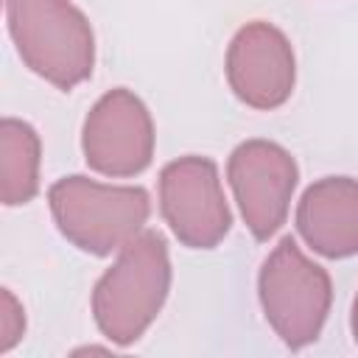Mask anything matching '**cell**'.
<instances>
[{"mask_svg":"<svg viewBox=\"0 0 358 358\" xmlns=\"http://www.w3.org/2000/svg\"><path fill=\"white\" fill-rule=\"evenodd\" d=\"M350 327H352V338H355V344H358V294H355V299H352V316H350Z\"/></svg>","mask_w":358,"mask_h":358,"instance_id":"12","label":"cell"},{"mask_svg":"<svg viewBox=\"0 0 358 358\" xmlns=\"http://www.w3.org/2000/svg\"><path fill=\"white\" fill-rule=\"evenodd\" d=\"M257 296L266 322L291 350L313 344L333 305L330 274L313 263L291 235L268 252L257 274Z\"/></svg>","mask_w":358,"mask_h":358,"instance_id":"4","label":"cell"},{"mask_svg":"<svg viewBox=\"0 0 358 358\" xmlns=\"http://www.w3.org/2000/svg\"><path fill=\"white\" fill-rule=\"evenodd\" d=\"M159 213L182 246H218L232 227L218 165L199 154L168 162L159 171Z\"/></svg>","mask_w":358,"mask_h":358,"instance_id":"5","label":"cell"},{"mask_svg":"<svg viewBox=\"0 0 358 358\" xmlns=\"http://www.w3.org/2000/svg\"><path fill=\"white\" fill-rule=\"evenodd\" d=\"M6 22L22 64L56 90L92 76L95 34L70 0H6Z\"/></svg>","mask_w":358,"mask_h":358,"instance_id":"2","label":"cell"},{"mask_svg":"<svg viewBox=\"0 0 358 358\" xmlns=\"http://www.w3.org/2000/svg\"><path fill=\"white\" fill-rule=\"evenodd\" d=\"M224 70L235 98L263 112L282 106L296 84L294 48L288 36L266 20H252L238 28L227 48Z\"/></svg>","mask_w":358,"mask_h":358,"instance_id":"8","label":"cell"},{"mask_svg":"<svg viewBox=\"0 0 358 358\" xmlns=\"http://www.w3.org/2000/svg\"><path fill=\"white\" fill-rule=\"evenodd\" d=\"M154 143L151 112L126 87L103 92L84 117L81 151L95 173L112 179L143 173L154 159Z\"/></svg>","mask_w":358,"mask_h":358,"instance_id":"6","label":"cell"},{"mask_svg":"<svg viewBox=\"0 0 358 358\" xmlns=\"http://www.w3.org/2000/svg\"><path fill=\"white\" fill-rule=\"evenodd\" d=\"M171 291L168 243L157 229L131 238L92 288V319L117 347L134 344L159 316Z\"/></svg>","mask_w":358,"mask_h":358,"instance_id":"1","label":"cell"},{"mask_svg":"<svg viewBox=\"0 0 358 358\" xmlns=\"http://www.w3.org/2000/svg\"><path fill=\"white\" fill-rule=\"evenodd\" d=\"M59 232L87 255L106 257L137 238L151 215L148 190L140 185H103L84 173L62 176L48 190Z\"/></svg>","mask_w":358,"mask_h":358,"instance_id":"3","label":"cell"},{"mask_svg":"<svg viewBox=\"0 0 358 358\" xmlns=\"http://www.w3.org/2000/svg\"><path fill=\"white\" fill-rule=\"evenodd\" d=\"M296 229L327 260L358 255V179L322 176L308 185L296 204Z\"/></svg>","mask_w":358,"mask_h":358,"instance_id":"9","label":"cell"},{"mask_svg":"<svg viewBox=\"0 0 358 358\" xmlns=\"http://www.w3.org/2000/svg\"><path fill=\"white\" fill-rule=\"evenodd\" d=\"M42 140L20 117L0 120V199L6 207L28 204L39 193Z\"/></svg>","mask_w":358,"mask_h":358,"instance_id":"10","label":"cell"},{"mask_svg":"<svg viewBox=\"0 0 358 358\" xmlns=\"http://www.w3.org/2000/svg\"><path fill=\"white\" fill-rule=\"evenodd\" d=\"M227 179L249 232L268 241L288 218L299 168L291 151L274 140H243L227 159Z\"/></svg>","mask_w":358,"mask_h":358,"instance_id":"7","label":"cell"},{"mask_svg":"<svg viewBox=\"0 0 358 358\" xmlns=\"http://www.w3.org/2000/svg\"><path fill=\"white\" fill-rule=\"evenodd\" d=\"M25 333V313L17 296L3 288L0 291V352H8Z\"/></svg>","mask_w":358,"mask_h":358,"instance_id":"11","label":"cell"}]
</instances>
